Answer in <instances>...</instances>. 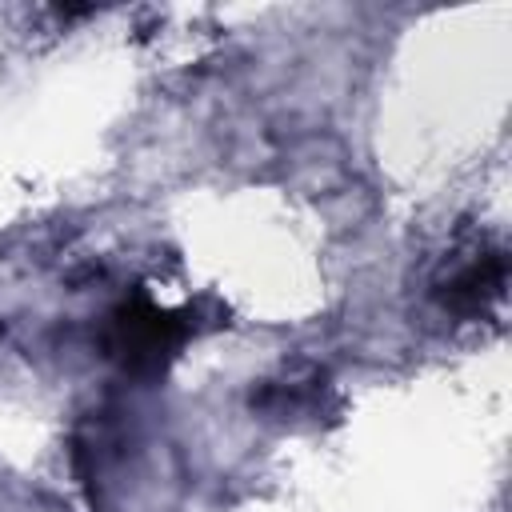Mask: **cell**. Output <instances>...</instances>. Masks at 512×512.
<instances>
[{"label":"cell","mask_w":512,"mask_h":512,"mask_svg":"<svg viewBox=\"0 0 512 512\" xmlns=\"http://www.w3.org/2000/svg\"><path fill=\"white\" fill-rule=\"evenodd\" d=\"M196 332H200V304L164 308L144 288H136L108 312L100 344L104 356L116 360L128 376L152 380L180 356V348Z\"/></svg>","instance_id":"6da1fadb"},{"label":"cell","mask_w":512,"mask_h":512,"mask_svg":"<svg viewBox=\"0 0 512 512\" xmlns=\"http://www.w3.org/2000/svg\"><path fill=\"white\" fill-rule=\"evenodd\" d=\"M508 288V252L484 232H460L428 276V300L452 320H484Z\"/></svg>","instance_id":"7a4b0ae2"},{"label":"cell","mask_w":512,"mask_h":512,"mask_svg":"<svg viewBox=\"0 0 512 512\" xmlns=\"http://www.w3.org/2000/svg\"><path fill=\"white\" fill-rule=\"evenodd\" d=\"M252 408L264 412L268 420H320L324 412L336 408L332 400V384L320 368H304V372H284L280 380H264L252 392Z\"/></svg>","instance_id":"3957f363"}]
</instances>
